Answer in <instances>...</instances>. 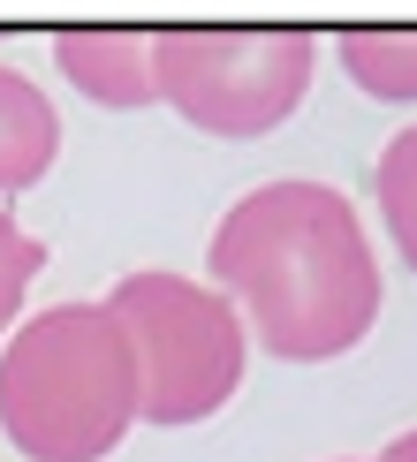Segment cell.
I'll list each match as a JSON object with an SVG mask.
<instances>
[{
	"label": "cell",
	"instance_id": "cell-1",
	"mask_svg": "<svg viewBox=\"0 0 417 462\" xmlns=\"http://www.w3.org/2000/svg\"><path fill=\"white\" fill-rule=\"evenodd\" d=\"M205 273L236 303L243 334L281 364H334L379 319V258L334 182H265L213 227Z\"/></svg>",
	"mask_w": 417,
	"mask_h": 462
},
{
	"label": "cell",
	"instance_id": "cell-2",
	"mask_svg": "<svg viewBox=\"0 0 417 462\" xmlns=\"http://www.w3.org/2000/svg\"><path fill=\"white\" fill-rule=\"evenodd\" d=\"M137 425V364L107 303L15 319L0 349V432L31 462H107Z\"/></svg>",
	"mask_w": 417,
	"mask_h": 462
},
{
	"label": "cell",
	"instance_id": "cell-3",
	"mask_svg": "<svg viewBox=\"0 0 417 462\" xmlns=\"http://www.w3.org/2000/svg\"><path fill=\"white\" fill-rule=\"evenodd\" d=\"M107 311L137 364V425H205L213 410L236 402L251 334L213 281L122 273Z\"/></svg>",
	"mask_w": 417,
	"mask_h": 462
},
{
	"label": "cell",
	"instance_id": "cell-4",
	"mask_svg": "<svg viewBox=\"0 0 417 462\" xmlns=\"http://www.w3.org/2000/svg\"><path fill=\"white\" fill-rule=\"evenodd\" d=\"M319 38L296 23H167L152 31V84L198 137H273L311 91Z\"/></svg>",
	"mask_w": 417,
	"mask_h": 462
},
{
	"label": "cell",
	"instance_id": "cell-5",
	"mask_svg": "<svg viewBox=\"0 0 417 462\" xmlns=\"http://www.w3.org/2000/svg\"><path fill=\"white\" fill-rule=\"evenodd\" d=\"M53 61L91 106H152L160 84H152V31L144 23H91V31H61L53 38Z\"/></svg>",
	"mask_w": 417,
	"mask_h": 462
},
{
	"label": "cell",
	"instance_id": "cell-6",
	"mask_svg": "<svg viewBox=\"0 0 417 462\" xmlns=\"http://www.w3.org/2000/svg\"><path fill=\"white\" fill-rule=\"evenodd\" d=\"M53 160H61V114L31 76L0 61V198H23Z\"/></svg>",
	"mask_w": 417,
	"mask_h": 462
},
{
	"label": "cell",
	"instance_id": "cell-7",
	"mask_svg": "<svg viewBox=\"0 0 417 462\" xmlns=\"http://www.w3.org/2000/svg\"><path fill=\"white\" fill-rule=\"evenodd\" d=\"M334 46H341V69H349V84L365 99L417 106V23H357Z\"/></svg>",
	"mask_w": 417,
	"mask_h": 462
},
{
	"label": "cell",
	"instance_id": "cell-8",
	"mask_svg": "<svg viewBox=\"0 0 417 462\" xmlns=\"http://www.w3.org/2000/svg\"><path fill=\"white\" fill-rule=\"evenodd\" d=\"M372 198H379V220H387L403 265L417 273V129L387 137V152H379V167H372Z\"/></svg>",
	"mask_w": 417,
	"mask_h": 462
},
{
	"label": "cell",
	"instance_id": "cell-9",
	"mask_svg": "<svg viewBox=\"0 0 417 462\" xmlns=\"http://www.w3.org/2000/svg\"><path fill=\"white\" fill-rule=\"evenodd\" d=\"M38 265H46V243H38L15 213H0V334H15V319H23V296H31V281H38Z\"/></svg>",
	"mask_w": 417,
	"mask_h": 462
},
{
	"label": "cell",
	"instance_id": "cell-10",
	"mask_svg": "<svg viewBox=\"0 0 417 462\" xmlns=\"http://www.w3.org/2000/svg\"><path fill=\"white\" fill-rule=\"evenodd\" d=\"M372 462H417V432H403V439H387Z\"/></svg>",
	"mask_w": 417,
	"mask_h": 462
}]
</instances>
